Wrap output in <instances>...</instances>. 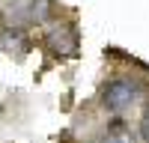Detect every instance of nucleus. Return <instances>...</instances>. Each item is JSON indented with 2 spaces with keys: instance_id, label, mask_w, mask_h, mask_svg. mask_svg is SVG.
<instances>
[{
  "instance_id": "obj_1",
  "label": "nucleus",
  "mask_w": 149,
  "mask_h": 143,
  "mask_svg": "<svg viewBox=\"0 0 149 143\" xmlns=\"http://www.w3.org/2000/svg\"><path fill=\"white\" fill-rule=\"evenodd\" d=\"M137 99H140V83L131 81V78H116V81H110L107 87H104V92H102V104L107 107L110 113L128 110Z\"/></svg>"
},
{
  "instance_id": "obj_2",
  "label": "nucleus",
  "mask_w": 149,
  "mask_h": 143,
  "mask_svg": "<svg viewBox=\"0 0 149 143\" xmlns=\"http://www.w3.org/2000/svg\"><path fill=\"white\" fill-rule=\"evenodd\" d=\"M48 42L54 45V51H60V48H66L69 54L74 51V33H72V27H60V30H51Z\"/></svg>"
},
{
  "instance_id": "obj_3",
  "label": "nucleus",
  "mask_w": 149,
  "mask_h": 143,
  "mask_svg": "<svg viewBox=\"0 0 149 143\" xmlns=\"http://www.w3.org/2000/svg\"><path fill=\"white\" fill-rule=\"evenodd\" d=\"M98 143H137V137L131 134V131H122L119 128V122L113 125V131H107V134L98 140Z\"/></svg>"
},
{
  "instance_id": "obj_4",
  "label": "nucleus",
  "mask_w": 149,
  "mask_h": 143,
  "mask_svg": "<svg viewBox=\"0 0 149 143\" xmlns=\"http://www.w3.org/2000/svg\"><path fill=\"white\" fill-rule=\"evenodd\" d=\"M143 137H146V143H149V113H146V119H143Z\"/></svg>"
}]
</instances>
